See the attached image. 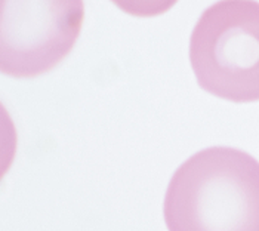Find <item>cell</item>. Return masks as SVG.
Listing matches in <instances>:
<instances>
[{
	"label": "cell",
	"mask_w": 259,
	"mask_h": 231,
	"mask_svg": "<svg viewBox=\"0 0 259 231\" xmlns=\"http://www.w3.org/2000/svg\"><path fill=\"white\" fill-rule=\"evenodd\" d=\"M83 18L80 0L2 2L3 74L28 79L51 71L73 49Z\"/></svg>",
	"instance_id": "cell-3"
},
{
	"label": "cell",
	"mask_w": 259,
	"mask_h": 231,
	"mask_svg": "<svg viewBox=\"0 0 259 231\" xmlns=\"http://www.w3.org/2000/svg\"><path fill=\"white\" fill-rule=\"evenodd\" d=\"M190 62L210 95L244 104L259 101V3L218 2L197 21Z\"/></svg>",
	"instance_id": "cell-2"
},
{
	"label": "cell",
	"mask_w": 259,
	"mask_h": 231,
	"mask_svg": "<svg viewBox=\"0 0 259 231\" xmlns=\"http://www.w3.org/2000/svg\"><path fill=\"white\" fill-rule=\"evenodd\" d=\"M169 231H259V162L233 147H209L172 175L163 202Z\"/></svg>",
	"instance_id": "cell-1"
}]
</instances>
